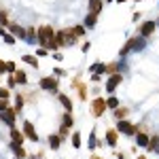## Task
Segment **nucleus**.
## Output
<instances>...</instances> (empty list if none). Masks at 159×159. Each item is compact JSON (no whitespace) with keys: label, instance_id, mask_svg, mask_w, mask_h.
Listing matches in <instances>:
<instances>
[{"label":"nucleus","instance_id":"ddd939ff","mask_svg":"<svg viewBox=\"0 0 159 159\" xmlns=\"http://www.w3.org/2000/svg\"><path fill=\"white\" fill-rule=\"evenodd\" d=\"M138 144H140V146L149 144V138H146V136H140V138H138Z\"/></svg>","mask_w":159,"mask_h":159},{"label":"nucleus","instance_id":"1a4fd4ad","mask_svg":"<svg viewBox=\"0 0 159 159\" xmlns=\"http://www.w3.org/2000/svg\"><path fill=\"white\" fill-rule=\"evenodd\" d=\"M102 110H104V104H102V100H98V102H96V106H94V113H96V115H100Z\"/></svg>","mask_w":159,"mask_h":159},{"label":"nucleus","instance_id":"a211bd4d","mask_svg":"<svg viewBox=\"0 0 159 159\" xmlns=\"http://www.w3.org/2000/svg\"><path fill=\"white\" fill-rule=\"evenodd\" d=\"M94 70H96V72H104V66H102V64H96Z\"/></svg>","mask_w":159,"mask_h":159},{"label":"nucleus","instance_id":"4be33fe9","mask_svg":"<svg viewBox=\"0 0 159 159\" xmlns=\"http://www.w3.org/2000/svg\"><path fill=\"white\" fill-rule=\"evenodd\" d=\"M17 81H19V83H24V81H26V74H24V72H17Z\"/></svg>","mask_w":159,"mask_h":159},{"label":"nucleus","instance_id":"0eeeda50","mask_svg":"<svg viewBox=\"0 0 159 159\" xmlns=\"http://www.w3.org/2000/svg\"><path fill=\"white\" fill-rule=\"evenodd\" d=\"M119 81H121V76H119V74H115L113 79L108 81V85H106V87H108V91H115V87L119 85Z\"/></svg>","mask_w":159,"mask_h":159},{"label":"nucleus","instance_id":"f8f14e48","mask_svg":"<svg viewBox=\"0 0 159 159\" xmlns=\"http://www.w3.org/2000/svg\"><path fill=\"white\" fill-rule=\"evenodd\" d=\"M13 149H15V153H17V157H24L26 153H24V149L21 146H17V144H13Z\"/></svg>","mask_w":159,"mask_h":159},{"label":"nucleus","instance_id":"423d86ee","mask_svg":"<svg viewBox=\"0 0 159 159\" xmlns=\"http://www.w3.org/2000/svg\"><path fill=\"white\" fill-rule=\"evenodd\" d=\"M24 129H26V134H28V138H30V140H38L36 131H34V127H32L30 123H26V125H24Z\"/></svg>","mask_w":159,"mask_h":159},{"label":"nucleus","instance_id":"39448f33","mask_svg":"<svg viewBox=\"0 0 159 159\" xmlns=\"http://www.w3.org/2000/svg\"><path fill=\"white\" fill-rule=\"evenodd\" d=\"M100 9H102V0H89V11H91L94 15H96Z\"/></svg>","mask_w":159,"mask_h":159},{"label":"nucleus","instance_id":"5701e85b","mask_svg":"<svg viewBox=\"0 0 159 159\" xmlns=\"http://www.w3.org/2000/svg\"><path fill=\"white\" fill-rule=\"evenodd\" d=\"M4 108H7V104H4V102H0V110H4Z\"/></svg>","mask_w":159,"mask_h":159},{"label":"nucleus","instance_id":"f03ea898","mask_svg":"<svg viewBox=\"0 0 159 159\" xmlns=\"http://www.w3.org/2000/svg\"><path fill=\"white\" fill-rule=\"evenodd\" d=\"M119 131H123V134H129V136H131L136 129H134V125H129L127 121H119Z\"/></svg>","mask_w":159,"mask_h":159},{"label":"nucleus","instance_id":"7ed1b4c3","mask_svg":"<svg viewBox=\"0 0 159 159\" xmlns=\"http://www.w3.org/2000/svg\"><path fill=\"white\" fill-rule=\"evenodd\" d=\"M40 85H42V89H51V91H55V79H42L40 81Z\"/></svg>","mask_w":159,"mask_h":159},{"label":"nucleus","instance_id":"f3484780","mask_svg":"<svg viewBox=\"0 0 159 159\" xmlns=\"http://www.w3.org/2000/svg\"><path fill=\"white\" fill-rule=\"evenodd\" d=\"M117 104H119V100H117V98H110V100H108V106H117Z\"/></svg>","mask_w":159,"mask_h":159},{"label":"nucleus","instance_id":"dca6fc26","mask_svg":"<svg viewBox=\"0 0 159 159\" xmlns=\"http://www.w3.org/2000/svg\"><path fill=\"white\" fill-rule=\"evenodd\" d=\"M13 140H15V142H21V134H19V131H17V129H15V131H13Z\"/></svg>","mask_w":159,"mask_h":159},{"label":"nucleus","instance_id":"aec40b11","mask_svg":"<svg viewBox=\"0 0 159 159\" xmlns=\"http://www.w3.org/2000/svg\"><path fill=\"white\" fill-rule=\"evenodd\" d=\"M72 144H74V146H79V144H81V138H79V134H76L74 138H72Z\"/></svg>","mask_w":159,"mask_h":159},{"label":"nucleus","instance_id":"9d476101","mask_svg":"<svg viewBox=\"0 0 159 159\" xmlns=\"http://www.w3.org/2000/svg\"><path fill=\"white\" fill-rule=\"evenodd\" d=\"M24 62H26V64H30V66H34V68H36V59L32 57V55H26V57H24Z\"/></svg>","mask_w":159,"mask_h":159},{"label":"nucleus","instance_id":"2eb2a0df","mask_svg":"<svg viewBox=\"0 0 159 159\" xmlns=\"http://www.w3.org/2000/svg\"><path fill=\"white\" fill-rule=\"evenodd\" d=\"M115 142H117V138H115V131H110V134H108V144H115Z\"/></svg>","mask_w":159,"mask_h":159},{"label":"nucleus","instance_id":"6e6552de","mask_svg":"<svg viewBox=\"0 0 159 159\" xmlns=\"http://www.w3.org/2000/svg\"><path fill=\"white\" fill-rule=\"evenodd\" d=\"M2 119H4L7 123H13V119H15V113H13V110H7V113L2 115Z\"/></svg>","mask_w":159,"mask_h":159},{"label":"nucleus","instance_id":"412c9836","mask_svg":"<svg viewBox=\"0 0 159 159\" xmlns=\"http://www.w3.org/2000/svg\"><path fill=\"white\" fill-rule=\"evenodd\" d=\"M49 144H51V146H57L59 140H57V138H49Z\"/></svg>","mask_w":159,"mask_h":159},{"label":"nucleus","instance_id":"4468645a","mask_svg":"<svg viewBox=\"0 0 159 159\" xmlns=\"http://www.w3.org/2000/svg\"><path fill=\"white\" fill-rule=\"evenodd\" d=\"M13 32H15V34H17L19 38H24V30H21V28H17V26H13Z\"/></svg>","mask_w":159,"mask_h":159},{"label":"nucleus","instance_id":"6ab92c4d","mask_svg":"<svg viewBox=\"0 0 159 159\" xmlns=\"http://www.w3.org/2000/svg\"><path fill=\"white\" fill-rule=\"evenodd\" d=\"M72 34H74V36H81V34H83V28H74Z\"/></svg>","mask_w":159,"mask_h":159},{"label":"nucleus","instance_id":"9b49d317","mask_svg":"<svg viewBox=\"0 0 159 159\" xmlns=\"http://www.w3.org/2000/svg\"><path fill=\"white\" fill-rule=\"evenodd\" d=\"M59 102H62L64 106H66V108H68V110H70V100H68V98H66V96H59Z\"/></svg>","mask_w":159,"mask_h":159},{"label":"nucleus","instance_id":"f257e3e1","mask_svg":"<svg viewBox=\"0 0 159 159\" xmlns=\"http://www.w3.org/2000/svg\"><path fill=\"white\" fill-rule=\"evenodd\" d=\"M51 40H53V30L51 28H42L40 30V42L42 45H51Z\"/></svg>","mask_w":159,"mask_h":159},{"label":"nucleus","instance_id":"20e7f679","mask_svg":"<svg viewBox=\"0 0 159 159\" xmlns=\"http://www.w3.org/2000/svg\"><path fill=\"white\" fill-rule=\"evenodd\" d=\"M153 30H155V24H153V21H146V24L142 26V30H140V32H142V36H149Z\"/></svg>","mask_w":159,"mask_h":159}]
</instances>
